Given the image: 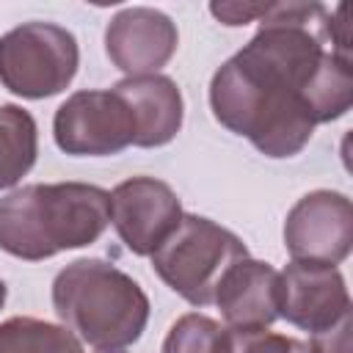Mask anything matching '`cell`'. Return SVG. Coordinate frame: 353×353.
Here are the masks:
<instances>
[{"label":"cell","mask_w":353,"mask_h":353,"mask_svg":"<svg viewBox=\"0 0 353 353\" xmlns=\"http://www.w3.org/2000/svg\"><path fill=\"white\" fill-rule=\"evenodd\" d=\"M323 3H270L259 30L210 80V110L265 157H295L314 132V88L331 58Z\"/></svg>","instance_id":"6da1fadb"},{"label":"cell","mask_w":353,"mask_h":353,"mask_svg":"<svg viewBox=\"0 0 353 353\" xmlns=\"http://www.w3.org/2000/svg\"><path fill=\"white\" fill-rule=\"evenodd\" d=\"M110 223V193L88 182H33L0 199V251L41 262L85 248Z\"/></svg>","instance_id":"7a4b0ae2"},{"label":"cell","mask_w":353,"mask_h":353,"mask_svg":"<svg viewBox=\"0 0 353 353\" xmlns=\"http://www.w3.org/2000/svg\"><path fill=\"white\" fill-rule=\"evenodd\" d=\"M61 323L97 350H119L141 339L149 323L143 287L105 259H74L52 281Z\"/></svg>","instance_id":"3957f363"},{"label":"cell","mask_w":353,"mask_h":353,"mask_svg":"<svg viewBox=\"0 0 353 353\" xmlns=\"http://www.w3.org/2000/svg\"><path fill=\"white\" fill-rule=\"evenodd\" d=\"M245 256L248 248L234 232L204 215L182 212L179 226L152 254V268L179 298L210 306L223 273Z\"/></svg>","instance_id":"277c9868"},{"label":"cell","mask_w":353,"mask_h":353,"mask_svg":"<svg viewBox=\"0 0 353 353\" xmlns=\"http://www.w3.org/2000/svg\"><path fill=\"white\" fill-rule=\"evenodd\" d=\"M80 47L55 22H22L0 36V83L22 99L61 94L77 74Z\"/></svg>","instance_id":"5b68a950"},{"label":"cell","mask_w":353,"mask_h":353,"mask_svg":"<svg viewBox=\"0 0 353 353\" xmlns=\"http://www.w3.org/2000/svg\"><path fill=\"white\" fill-rule=\"evenodd\" d=\"M52 138L72 157H108L135 143V119L113 88H85L61 102Z\"/></svg>","instance_id":"8992f818"},{"label":"cell","mask_w":353,"mask_h":353,"mask_svg":"<svg viewBox=\"0 0 353 353\" xmlns=\"http://www.w3.org/2000/svg\"><path fill=\"white\" fill-rule=\"evenodd\" d=\"M353 245V204L339 190L301 196L284 218V248L295 262L336 268Z\"/></svg>","instance_id":"52a82bcc"},{"label":"cell","mask_w":353,"mask_h":353,"mask_svg":"<svg viewBox=\"0 0 353 353\" xmlns=\"http://www.w3.org/2000/svg\"><path fill=\"white\" fill-rule=\"evenodd\" d=\"M182 201L154 176H130L110 190V223L135 256H152L179 226Z\"/></svg>","instance_id":"ba28073f"},{"label":"cell","mask_w":353,"mask_h":353,"mask_svg":"<svg viewBox=\"0 0 353 353\" xmlns=\"http://www.w3.org/2000/svg\"><path fill=\"white\" fill-rule=\"evenodd\" d=\"M281 279V303L279 317L290 325L314 334L331 331L350 317V295L345 276L331 265L295 262L279 273Z\"/></svg>","instance_id":"9c48e42d"},{"label":"cell","mask_w":353,"mask_h":353,"mask_svg":"<svg viewBox=\"0 0 353 353\" xmlns=\"http://www.w3.org/2000/svg\"><path fill=\"white\" fill-rule=\"evenodd\" d=\"M176 47L179 33L174 19L149 6L121 8L105 28V52L127 77L160 74Z\"/></svg>","instance_id":"30bf717a"},{"label":"cell","mask_w":353,"mask_h":353,"mask_svg":"<svg viewBox=\"0 0 353 353\" xmlns=\"http://www.w3.org/2000/svg\"><path fill=\"white\" fill-rule=\"evenodd\" d=\"M212 303L221 309L223 325L229 331L234 334L265 331L279 320V303H281L279 270L270 262L254 259L248 254L223 273Z\"/></svg>","instance_id":"8fae6325"},{"label":"cell","mask_w":353,"mask_h":353,"mask_svg":"<svg viewBox=\"0 0 353 353\" xmlns=\"http://www.w3.org/2000/svg\"><path fill=\"white\" fill-rule=\"evenodd\" d=\"M113 91L130 105L135 119V143L141 149H157L176 138L185 119V99L179 85L168 74L124 77Z\"/></svg>","instance_id":"7c38bea8"},{"label":"cell","mask_w":353,"mask_h":353,"mask_svg":"<svg viewBox=\"0 0 353 353\" xmlns=\"http://www.w3.org/2000/svg\"><path fill=\"white\" fill-rule=\"evenodd\" d=\"M39 154L36 119L22 105H0V190L14 188Z\"/></svg>","instance_id":"4fadbf2b"},{"label":"cell","mask_w":353,"mask_h":353,"mask_svg":"<svg viewBox=\"0 0 353 353\" xmlns=\"http://www.w3.org/2000/svg\"><path fill=\"white\" fill-rule=\"evenodd\" d=\"M0 353H83V345L66 325L39 317H8L0 323Z\"/></svg>","instance_id":"5bb4252c"},{"label":"cell","mask_w":353,"mask_h":353,"mask_svg":"<svg viewBox=\"0 0 353 353\" xmlns=\"http://www.w3.org/2000/svg\"><path fill=\"white\" fill-rule=\"evenodd\" d=\"M163 353H232V331L207 314L190 312L168 328Z\"/></svg>","instance_id":"9a60e30c"},{"label":"cell","mask_w":353,"mask_h":353,"mask_svg":"<svg viewBox=\"0 0 353 353\" xmlns=\"http://www.w3.org/2000/svg\"><path fill=\"white\" fill-rule=\"evenodd\" d=\"M232 353H309V345L284 336L276 331H251V334H234L232 331Z\"/></svg>","instance_id":"2e32d148"},{"label":"cell","mask_w":353,"mask_h":353,"mask_svg":"<svg viewBox=\"0 0 353 353\" xmlns=\"http://www.w3.org/2000/svg\"><path fill=\"white\" fill-rule=\"evenodd\" d=\"M270 3H251V0H223V3H210V14L229 28H240L248 22H256L268 14Z\"/></svg>","instance_id":"e0dca14e"},{"label":"cell","mask_w":353,"mask_h":353,"mask_svg":"<svg viewBox=\"0 0 353 353\" xmlns=\"http://www.w3.org/2000/svg\"><path fill=\"white\" fill-rule=\"evenodd\" d=\"M6 298H8V287H6V281L0 279V309L6 306Z\"/></svg>","instance_id":"ac0fdd59"},{"label":"cell","mask_w":353,"mask_h":353,"mask_svg":"<svg viewBox=\"0 0 353 353\" xmlns=\"http://www.w3.org/2000/svg\"><path fill=\"white\" fill-rule=\"evenodd\" d=\"M97 353H127L124 347H119V350H97Z\"/></svg>","instance_id":"d6986e66"}]
</instances>
